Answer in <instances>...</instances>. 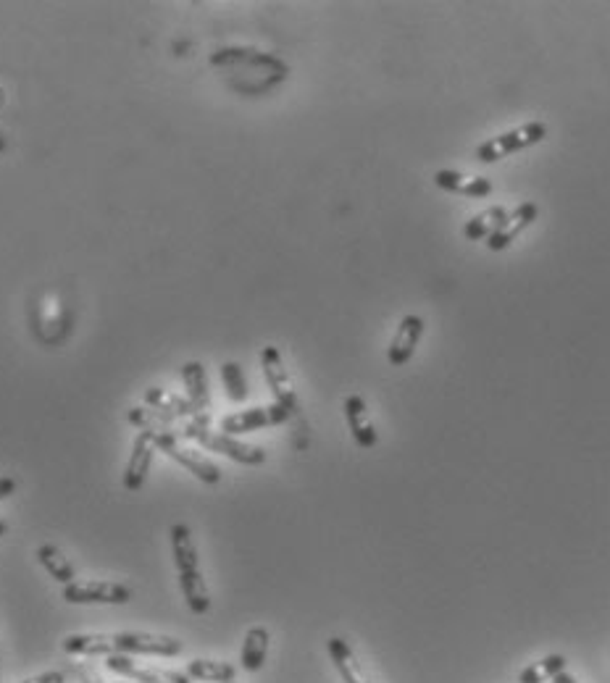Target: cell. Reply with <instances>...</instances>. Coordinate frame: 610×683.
Returning a JSON list of instances; mask_svg holds the SVG:
<instances>
[{"label":"cell","instance_id":"obj_26","mask_svg":"<svg viewBox=\"0 0 610 683\" xmlns=\"http://www.w3.org/2000/svg\"><path fill=\"white\" fill-rule=\"evenodd\" d=\"M561 670H566V657L563 655H547L540 662H532L529 668L521 670L518 683H545L547 678L553 681Z\"/></svg>","mask_w":610,"mask_h":683},{"label":"cell","instance_id":"obj_21","mask_svg":"<svg viewBox=\"0 0 610 683\" xmlns=\"http://www.w3.org/2000/svg\"><path fill=\"white\" fill-rule=\"evenodd\" d=\"M269 641H271L269 628H263V626L248 628V634H245V641H242V652H240L242 670H248V673H256V670L263 668L266 655H269Z\"/></svg>","mask_w":610,"mask_h":683},{"label":"cell","instance_id":"obj_20","mask_svg":"<svg viewBox=\"0 0 610 683\" xmlns=\"http://www.w3.org/2000/svg\"><path fill=\"white\" fill-rule=\"evenodd\" d=\"M35 557H37V563L43 565L45 573H48L56 584L69 586L77 581V571H74V565L69 563V557L58 550L56 544H40V547L35 550Z\"/></svg>","mask_w":610,"mask_h":683},{"label":"cell","instance_id":"obj_10","mask_svg":"<svg viewBox=\"0 0 610 683\" xmlns=\"http://www.w3.org/2000/svg\"><path fill=\"white\" fill-rule=\"evenodd\" d=\"M261 368L263 376H266V384H269L271 395H274V402L282 405L284 410H290L292 416L300 410L298 402V392H295V384L290 379V371L284 366V358L279 353V347L266 345L261 350Z\"/></svg>","mask_w":610,"mask_h":683},{"label":"cell","instance_id":"obj_11","mask_svg":"<svg viewBox=\"0 0 610 683\" xmlns=\"http://www.w3.org/2000/svg\"><path fill=\"white\" fill-rule=\"evenodd\" d=\"M153 455H156V431H140L129 452L127 468L121 473V486L127 492H140L145 486L150 468H153Z\"/></svg>","mask_w":610,"mask_h":683},{"label":"cell","instance_id":"obj_22","mask_svg":"<svg viewBox=\"0 0 610 683\" xmlns=\"http://www.w3.org/2000/svg\"><path fill=\"white\" fill-rule=\"evenodd\" d=\"M505 216H508V208H505V205H490L487 211H479L476 216H471V219L466 221V226H463L466 240H471V242L490 240L492 234L500 229Z\"/></svg>","mask_w":610,"mask_h":683},{"label":"cell","instance_id":"obj_33","mask_svg":"<svg viewBox=\"0 0 610 683\" xmlns=\"http://www.w3.org/2000/svg\"><path fill=\"white\" fill-rule=\"evenodd\" d=\"M0 683H3V668H0Z\"/></svg>","mask_w":610,"mask_h":683},{"label":"cell","instance_id":"obj_31","mask_svg":"<svg viewBox=\"0 0 610 683\" xmlns=\"http://www.w3.org/2000/svg\"><path fill=\"white\" fill-rule=\"evenodd\" d=\"M77 673H79V676H82V678H85V683H98V681H95V678H93V673H90V670L79 668Z\"/></svg>","mask_w":610,"mask_h":683},{"label":"cell","instance_id":"obj_19","mask_svg":"<svg viewBox=\"0 0 610 683\" xmlns=\"http://www.w3.org/2000/svg\"><path fill=\"white\" fill-rule=\"evenodd\" d=\"M61 649L71 657H108L114 655L111 634H71L61 641Z\"/></svg>","mask_w":610,"mask_h":683},{"label":"cell","instance_id":"obj_32","mask_svg":"<svg viewBox=\"0 0 610 683\" xmlns=\"http://www.w3.org/2000/svg\"><path fill=\"white\" fill-rule=\"evenodd\" d=\"M6 534H8V523L0 521V536H6Z\"/></svg>","mask_w":610,"mask_h":683},{"label":"cell","instance_id":"obj_6","mask_svg":"<svg viewBox=\"0 0 610 683\" xmlns=\"http://www.w3.org/2000/svg\"><path fill=\"white\" fill-rule=\"evenodd\" d=\"M156 450L169 455L171 460H177L182 468H187L203 484H219L221 481L219 465L208 460L203 452L192 450V447H185L179 442V431H156Z\"/></svg>","mask_w":610,"mask_h":683},{"label":"cell","instance_id":"obj_9","mask_svg":"<svg viewBox=\"0 0 610 683\" xmlns=\"http://www.w3.org/2000/svg\"><path fill=\"white\" fill-rule=\"evenodd\" d=\"M64 599L69 605H127L132 599V589L119 581H74L64 586Z\"/></svg>","mask_w":610,"mask_h":683},{"label":"cell","instance_id":"obj_12","mask_svg":"<svg viewBox=\"0 0 610 683\" xmlns=\"http://www.w3.org/2000/svg\"><path fill=\"white\" fill-rule=\"evenodd\" d=\"M424 334V316H419V313H408V316L400 318L398 329H395V337L390 339V347H387V360H390V366L403 368L405 363H411V358L416 355V347L421 345Z\"/></svg>","mask_w":610,"mask_h":683},{"label":"cell","instance_id":"obj_23","mask_svg":"<svg viewBox=\"0 0 610 683\" xmlns=\"http://www.w3.org/2000/svg\"><path fill=\"white\" fill-rule=\"evenodd\" d=\"M187 676L192 681L200 683H232L237 678V668L232 662H221V660H190L185 668Z\"/></svg>","mask_w":610,"mask_h":683},{"label":"cell","instance_id":"obj_13","mask_svg":"<svg viewBox=\"0 0 610 683\" xmlns=\"http://www.w3.org/2000/svg\"><path fill=\"white\" fill-rule=\"evenodd\" d=\"M106 668L116 676L127 678L135 683H192L187 673L179 670H164V668H142L129 655H108Z\"/></svg>","mask_w":610,"mask_h":683},{"label":"cell","instance_id":"obj_35","mask_svg":"<svg viewBox=\"0 0 610 683\" xmlns=\"http://www.w3.org/2000/svg\"><path fill=\"white\" fill-rule=\"evenodd\" d=\"M121 683H124V681H121ZM132 683H135V681H132Z\"/></svg>","mask_w":610,"mask_h":683},{"label":"cell","instance_id":"obj_17","mask_svg":"<svg viewBox=\"0 0 610 683\" xmlns=\"http://www.w3.org/2000/svg\"><path fill=\"white\" fill-rule=\"evenodd\" d=\"M327 649H329V657H332V662H334V668H337V673L342 676V681L371 683L369 673L363 670V665L358 662V657H355V652L350 649L348 641L340 639V636H332V639L327 641Z\"/></svg>","mask_w":610,"mask_h":683},{"label":"cell","instance_id":"obj_3","mask_svg":"<svg viewBox=\"0 0 610 683\" xmlns=\"http://www.w3.org/2000/svg\"><path fill=\"white\" fill-rule=\"evenodd\" d=\"M179 434H185L187 439L198 442L200 447H206L208 452H219V455L235 460V463L240 465H250V468H253V465L266 463V452H263V447L240 442L237 437H229V434H221V431H213L211 416H208V413L187 418Z\"/></svg>","mask_w":610,"mask_h":683},{"label":"cell","instance_id":"obj_30","mask_svg":"<svg viewBox=\"0 0 610 683\" xmlns=\"http://www.w3.org/2000/svg\"><path fill=\"white\" fill-rule=\"evenodd\" d=\"M553 683H579V681H576V678L571 676L568 670H561V673H558V676L553 678Z\"/></svg>","mask_w":610,"mask_h":683},{"label":"cell","instance_id":"obj_25","mask_svg":"<svg viewBox=\"0 0 610 683\" xmlns=\"http://www.w3.org/2000/svg\"><path fill=\"white\" fill-rule=\"evenodd\" d=\"M127 418L140 431H177L174 429L177 418L164 413V410L148 408V405H135V408L129 410Z\"/></svg>","mask_w":610,"mask_h":683},{"label":"cell","instance_id":"obj_1","mask_svg":"<svg viewBox=\"0 0 610 683\" xmlns=\"http://www.w3.org/2000/svg\"><path fill=\"white\" fill-rule=\"evenodd\" d=\"M211 69L224 77L227 87L240 95L258 98L263 92L274 90L290 77V66L274 53H263L245 45H229L211 56Z\"/></svg>","mask_w":610,"mask_h":683},{"label":"cell","instance_id":"obj_24","mask_svg":"<svg viewBox=\"0 0 610 683\" xmlns=\"http://www.w3.org/2000/svg\"><path fill=\"white\" fill-rule=\"evenodd\" d=\"M142 405H148V408H156V410H164V413H169V416H174L179 421V418H192L195 416V410H192V405L187 402V397L182 395H174V392H166V389H158V387H150L148 392H145V400H142Z\"/></svg>","mask_w":610,"mask_h":683},{"label":"cell","instance_id":"obj_34","mask_svg":"<svg viewBox=\"0 0 610 683\" xmlns=\"http://www.w3.org/2000/svg\"><path fill=\"white\" fill-rule=\"evenodd\" d=\"M0 148H3V142H0Z\"/></svg>","mask_w":610,"mask_h":683},{"label":"cell","instance_id":"obj_5","mask_svg":"<svg viewBox=\"0 0 610 683\" xmlns=\"http://www.w3.org/2000/svg\"><path fill=\"white\" fill-rule=\"evenodd\" d=\"M547 124L545 121H526L521 127L508 129V132L497 134V137H490L476 145V161L479 163H497L508 158L513 153H521L526 148H534L540 145L542 140L547 137Z\"/></svg>","mask_w":610,"mask_h":683},{"label":"cell","instance_id":"obj_16","mask_svg":"<svg viewBox=\"0 0 610 683\" xmlns=\"http://www.w3.org/2000/svg\"><path fill=\"white\" fill-rule=\"evenodd\" d=\"M434 184L453 195H466V198H487L492 195V182L487 177H474L455 169H440L434 174Z\"/></svg>","mask_w":610,"mask_h":683},{"label":"cell","instance_id":"obj_7","mask_svg":"<svg viewBox=\"0 0 610 683\" xmlns=\"http://www.w3.org/2000/svg\"><path fill=\"white\" fill-rule=\"evenodd\" d=\"M114 636V655H148V657H179L185 652V641L174 636L142 634V631H119Z\"/></svg>","mask_w":610,"mask_h":683},{"label":"cell","instance_id":"obj_27","mask_svg":"<svg viewBox=\"0 0 610 683\" xmlns=\"http://www.w3.org/2000/svg\"><path fill=\"white\" fill-rule=\"evenodd\" d=\"M221 381H224V392H227L229 400L237 402V405L248 400V381H245L240 363H235V360L221 363Z\"/></svg>","mask_w":610,"mask_h":683},{"label":"cell","instance_id":"obj_4","mask_svg":"<svg viewBox=\"0 0 610 683\" xmlns=\"http://www.w3.org/2000/svg\"><path fill=\"white\" fill-rule=\"evenodd\" d=\"M29 324H32V334L40 339L43 345H58L64 342L66 334L74 324V310L71 305L64 303V297L56 289H43L37 292L29 308Z\"/></svg>","mask_w":610,"mask_h":683},{"label":"cell","instance_id":"obj_18","mask_svg":"<svg viewBox=\"0 0 610 683\" xmlns=\"http://www.w3.org/2000/svg\"><path fill=\"white\" fill-rule=\"evenodd\" d=\"M182 381H185V397L192 405V410H195V416L208 413V408H211V392H208V376L203 363H200V360L185 363V366H182Z\"/></svg>","mask_w":610,"mask_h":683},{"label":"cell","instance_id":"obj_28","mask_svg":"<svg viewBox=\"0 0 610 683\" xmlns=\"http://www.w3.org/2000/svg\"><path fill=\"white\" fill-rule=\"evenodd\" d=\"M22 683H66V676L61 670H45L40 676H32Z\"/></svg>","mask_w":610,"mask_h":683},{"label":"cell","instance_id":"obj_29","mask_svg":"<svg viewBox=\"0 0 610 683\" xmlns=\"http://www.w3.org/2000/svg\"><path fill=\"white\" fill-rule=\"evenodd\" d=\"M16 479H11V476H0V502L8 500L11 494L16 492Z\"/></svg>","mask_w":610,"mask_h":683},{"label":"cell","instance_id":"obj_8","mask_svg":"<svg viewBox=\"0 0 610 683\" xmlns=\"http://www.w3.org/2000/svg\"><path fill=\"white\" fill-rule=\"evenodd\" d=\"M290 418V410H284L282 405L271 402V405H258V408L229 413V416L221 418L219 431L221 434H229V437H240V434H250V431L269 429V426H282Z\"/></svg>","mask_w":610,"mask_h":683},{"label":"cell","instance_id":"obj_2","mask_svg":"<svg viewBox=\"0 0 610 683\" xmlns=\"http://www.w3.org/2000/svg\"><path fill=\"white\" fill-rule=\"evenodd\" d=\"M171 539V555H174V565H177L179 589L185 597L187 607L195 615H206L211 610V594H208L206 578L200 573V557L192 531L187 523H174L169 531Z\"/></svg>","mask_w":610,"mask_h":683},{"label":"cell","instance_id":"obj_15","mask_svg":"<svg viewBox=\"0 0 610 683\" xmlns=\"http://www.w3.org/2000/svg\"><path fill=\"white\" fill-rule=\"evenodd\" d=\"M342 410H345V421H348V429L353 434L355 444L363 447V450L376 447L379 444V434H376L374 423H371L366 400L361 395H348L345 402H342Z\"/></svg>","mask_w":610,"mask_h":683},{"label":"cell","instance_id":"obj_14","mask_svg":"<svg viewBox=\"0 0 610 683\" xmlns=\"http://www.w3.org/2000/svg\"><path fill=\"white\" fill-rule=\"evenodd\" d=\"M537 216H540V205L532 203V200L518 203L516 208L508 211V216H505V221L500 224V229L487 240V247H490L492 253H503V250H508V247L516 242L518 234L526 232V229L537 221Z\"/></svg>","mask_w":610,"mask_h":683}]
</instances>
